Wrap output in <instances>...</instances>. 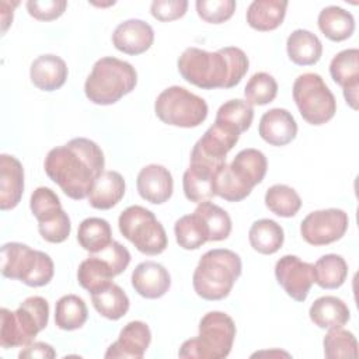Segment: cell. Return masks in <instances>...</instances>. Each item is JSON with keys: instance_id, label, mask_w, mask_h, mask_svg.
Returning a JSON list of instances; mask_svg holds the SVG:
<instances>
[{"instance_id": "obj_33", "label": "cell", "mask_w": 359, "mask_h": 359, "mask_svg": "<svg viewBox=\"0 0 359 359\" xmlns=\"http://www.w3.org/2000/svg\"><path fill=\"white\" fill-rule=\"evenodd\" d=\"M88 310L84 300L77 294H65L56 302L55 324L63 331H74L84 325Z\"/></svg>"}, {"instance_id": "obj_16", "label": "cell", "mask_w": 359, "mask_h": 359, "mask_svg": "<svg viewBox=\"0 0 359 359\" xmlns=\"http://www.w3.org/2000/svg\"><path fill=\"white\" fill-rule=\"evenodd\" d=\"M330 74L331 79L342 87L346 104L352 109H358L359 50L351 48L337 53L330 63Z\"/></svg>"}, {"instance_id": "obj_1", "label": "cell", "mask_w": 359, "mask_h": 359, "mask_svg": "<svg viewBox=\"0 0 359 359\" xmlns=\"http://www.w3.org/2000/svg\"><path fill=\"white\" fill-rule=\"evenodd\" d=\"M104 167L101 147L87 137H74L63 146L53 147L43 161L46 175L74 201L88 196Z\"/></svg>"}, {"instance_id": "obj_34", "label": "cell", "mask_w": 359, "mask_h": 359, "mask_svg": "<svg viewBox=\"0 0 359 359\" xmlns=\"http://www.w3.org/2000/svg\"><path fill=\"white\" fill-rule=\"evenodd\" d=\"M348 276V264L338 254H325L314 264V283L321 289H338Z\"/></svg>"}, {"instance_id": "obj_10", "label": "cell", "mask_w": 359, "mask_h": 359, "mask_svg": "<svg viewBox=\"0 0 359 359\" xmlns=\"http://www.w3.org/2000/svg\"><path fill=\"white\" fill-rule=\"evenodd\" d=\"M118 226L121 234L142 254L158 255L168 245L163 224L156 219L151 210L143 206L132 205L126 208L119 215Z\"/></svg>"}, {"instance_id": "obj_25", "label": "cell", "mask_w": 359, "mask_h": 359, "mask_svg": "<svg viewBox=\"0 0 359 359\" xmlns=\"http://www.w3.org/2000/svg\"><path fill=\"white\" fill-rule=\"evenodd\" d=\"M310 320L323 330L345 325L351 318V311L344 300L337 296H321L313 302L309 310Z\"/></svg>"}, {"instance_id": "obj_38", "label": "cell", "mask_w": 359, "mask_h": 359, "mask_svg": "<svg viewBox=\"0 0 359 359\" xmlns=\"http://www.w3.org/2000/svg\"><path fill=\"white\" fill-rule=\"evenodd\" d=\"M323 346L324 355L328 359L358 356V341L355 335L342 327L330 328L323 339Z\"/></svg>"}, {"instance_id": "obj_20", "label": "cell", "mask_w": 359, "mask_h": 359, "mask_svg": "<svg viewBox=\"0 0 359 359\" xmlns=\"http://www.w3.org/2000/svg\"><path fill=\"white\" fill-rule=\"evenodd\" d=\"M130 280L135 292L144 299H160L171 286L168 271L154 261H144L136 265Z\"/></svg>"}, {"instance_id": "obj_23", "label": "cell", "mask_w": 359, "mask_h": 359, "mask_svg": "<svg viewBox=\"0 0 359 359\" xmlns=\"http://www.w3.org/2000/svg\"><path fill=\"white\" fill-rule=\"evenodd\" d=\"M69 70L66 62L52 53L38 56L29 67L32 84L42 91H55L60 88L67 79Z\"/></svg>"}, {"instance_id": "obj_21", "label": "cell", "mask_w": 359, "mask_h": 359, "mask_svg": "<svg viewBox=\"0 0 359 359\" xmlns=\"http://www.w3.org/2000/svg\"><path fill=\"white\" fill-rule=\"evenodd\" d=\"M258 133L271 146H286L297 135L294 116L285 108H272L266 111L258 125Z\"/></svg>"}, {"instance_id": "obj_44", "label": "cell", "mask_w": 359, "mask_h": 359, "mask_svg": "<svg viewBox=\"0 0 359 359\" xmlns=\"http://www.w3.org/2000/svg\"><path fill=\"white\" fill-rule=\"evenodd\" d=\"M56 356V352L53 349L52 345L46 344V342H31L28 345L24 346V349L18 353L20 359H52Z\"/></svg>"}, {"instance_id": "obj_7", "label": "cell", "mask_w": 359, "mask_h": 359, "mask_svg": "<svg viewBox=\"0 0 359 359\" xmlns=\"http://www.w3.org/2000/svg\"><path fill=\"white\" fill-rule=\"evenodd\" d=\"M0 345L4 349L25 346L48 325L49 304L41 296L27 297L15 311L0 310Z\"/></svg>"}, {"instance_id": "obj_17", "label": "cell", "mask_w": 359, "mask_h": 359, "mask_svg": "<svg viewBox=\"0 0 359 359\" xmlns=\"http://www.w3.org/2000/svg\"><path fill=\"white\" fill-rule=\"evenodd\" d=\"M151 342V332L146 323L129 321L119 332L118 339L111 344L105 352L107 359L129 358L142 359Z\"/></svg>"}, {"instance_id": "obj_13", "label": "cell", "mask_w": 359, "mask_h": 359, "mask_svg": "<svg viewBox=\"0 0 359 359\" xmlns=\"http://www.w3.org/2000/svg\"><path fill=\"white\" fill-rule=\"evenodd\" d=\"M226 165V160H219L203 154L192 147L189 167L182 175V189L185 198L195 203L210 201L215 196L216 174Z\"/></svg>"}, {"instance_id": "obj_36", "label": "cell", "mask_w": 359, "mask_h": 359, "mask_svg": "<svg viewBox=\"0 0 359 359\" xmlns=\"http://www.w3.org/2000/svg\"><path fill=\"white\" fill-rule=\"evenodd\" d=\"M265 206L280 217H292L302 208L299 194L289 185L275 184L265 192Z\"/></svg>"}, {"instance_id": "obj_3", "label": "cell", "mask_w": 359, "mask_h": 359, "mask_svg": "<svg viewBox=\"0 0 359 359\" xmlns=\"http://www.w3.org/2000/svg\"><path fill=\"white\" fill-rule=\"evenodd\" d=\"M241 269V258L234 251L227 248L209 250L201 257L194 271V290L205 300H222L230 294Z\"/></svg>"}, {"instance_id": "obj_31", "label": "cell", "mask_w": 359, "mask_h": 359, "mask_svg": "<svg viewBox=\"0 0 359 359\" xmlns=\"http://www.w3.org/2000/svg\"><path fill=\"white\" fill-rule=\"evenodd\" d=\"M77 241L90 254L102 251L114 241L109 223L101 217L84 219L79 224Z\"/></svg>"}, {"instance_id": "obj_27", "label": "cell", "mask_w": 359, "mask_h": 359, "mask_svg": "<svg viewBox=\"0 0 359 359\" xmlns=\"http://www.w3.org/2000/svg\"><path fill=\"white\" fill-rule=\"evenodd\" d=\"M287 1L254 0L247 8V22L257 31H273L285 20Z\"/></svg>"}, {"instance_id": "obj_19", "label": "cell", "mask_w": 359, "mask_h": 359, "mask_svg": "<svg viewBox=\"0 0 359 359\" xmlns=\"http://www.w3.org/2000/svg\"><path fill=\"white\" fill-rule=\"evenodd\" d=\"M139 195L154 205L167 202L174 191V181L171 172L160 164H149L143 167L136 180Z\"/></svg>"}, {"instance_id": "obj_37", "label": "cell", "mask_w": 359, "mask_h": 359, "mask_svg": "<svg viewBox=\"0 0 359 359\" xmlns=\"http://www.w3.org/2000/svg\"><path fill=\"white\" fill-rule=\"evenodd\" d=\"M194 212L198 213L203 220L209 233V241H222L230 236L231 219L229 213L216 203L210 201L198 203Z\"/></svg>"}, {"instance_id": "obj_8", "label": "cell", "mask_w": 359, "mask_h": 359, "mask_svg": "<svg viewBox=\"0 0 359 359\" xmlns=\"http://www.w3.org/2000/svg\"><path fill=\"white\" fill-rule=\"evenodd\" d=\"M1 273L27 286L41 287L52 280L55 265L46 252L13 241L1 247Z\"/></svg>"}, {"instance_id": "obj_30", "label": "cell", "mask_w": 359, "mask_h": 359, "mask_svg": "<svg viewBox=\"0 0 359 359\" xmlns=\"http://www.w3.org/2000/svg\"><path fill=\"white\" fill-rule=\"evenodd\" d=\"M91 302L100 316L112 321L122 318L128 313L130 304L125 290L114 282L91 293Z\"/></svg>"}, {"instance_id": "obj_24", "label": "cell", "mask_w": 359, "mask_h": 359, "mask_svg": "<svg viewBox=\"0 0 359 359\" xmlns=\"http://www.w3.org/2000/svg\"><path fill=\"white\" fill-rule=\"evenodd\" d=\"M125 180L118 171H104L97 178L87 196L88 203L94 209H111L121 202L125 195Z\"/></svg>"}, {"instance_id": "obj_12", "label": "cell", "mask_w": 359, "mask_h": 359, "mask_svg": "<svg viewBox=\"0 0 359 359\" xmlns=\"http://www.w3.org/2000/svg\"><path fill=\"white\" fill-rule=\"evenodd\" d=\"M130 262L129 250L118 241H112L100 252L86 258L77 269V280L88 293H94L121 275Z\"/></svg>"}, {"instance_id": "obj_41", "label": "cell", "mask_w": 359, "mask_h": 359, "mask_svg": "<svg viewBox=\"0 0 359 359\" xmlns=\"http://www.w3.org/2000/svg\"><path fill=\"white\" fill-rule=\"evenodd\" d=\"M198 15L209 24H222L230 20L236 11L234 0H198L195 3Z\"/></svg>"}, {"instance_id": "obj_14", "label": "cell", "mask_w": 359, "mask_h": 359, "mask_svg": "<svg viewBox=\"0 0 359 359\" xmlns=\"http://www.w3.org/2000/svg\"><path fill=\"white\" fill-rule=\"evenodd\" d=\"M349 226V217L342 209L330 208L310 212L300 224V234L314 247L327 245L341 240Z\"/></svg>"}, {"instance_id": "obj_9", "label": "cell", "mask_w": 359, "mask_h": 359, "mask_svg": "<svg viewBox=\"0 0 359 359\" xmlns=\"http://www.w3.org/2000/svg\"><path fill=\"white\" fill-rule=\"evenodd\" d=\"M157 118L177 128H196L208 118L206 101L180 86H171L163 90L154 102Z\"/></svg>"}, {"instance_id": "obj_26", "label": "cell", "mask_w": 359, "mask_h": 359, "mask_svg": "<svg viewBox=\"0 0 359 359\" xmlns=\"http://www.w3.org/2000/svg\"><path fill=\"white\" fill-rule=\"evenodd\" d=\"M286 52L294 65L311 66L321 59L323 43L311 31L294 29L287 36Z\"/></svg>"}, {"instance_id": "obj_2", "label": "cell", "mask_w": 359, "mask_h": 359, "mask_svg": "<svg viewBox=\"0 0 359 359\" xmlns=\"http://www.w3.org/2000/svg\"><path fill=\"white\" fill-rule=\"evenodd\" d=\"M248 57L237 46H224L216 52L187 48L177 60L181 77L203 90L231 88L248 72Z\"/></svg>"}, {"instance_id": "obj_32", "label": "cell", "mask_w": 359, "mask_h": 359, "mask_svg": "<svg viewBox=\"0 0 359 359\" xmlns=\"http://www.w3.org/2000/svg\"><path fill=\"white\" fill-rule=\"evenodd\" d=\"M35 217L38 220V231L45 241L59 244L70 236V217L60 205L43 210Z\"/></svg>"}, {"instance_id": "obj_6", "label": "cell", "mask_w": 359, "mask_h": 359, "mask_svg": "<svg viewBox=\"0 0 359 359\" xmlns=\"http://www.w3.org/2000/svg\"><path fill=\"white\" fill-rule=\"evenodd\" d=\"M236 338V324L223 311H209L199 321V334L182 342L178 356L187 359H223Z\"/></svg>"}, {"instance_id": "obj_18", "label": "cell", "mask_w": 359, "mask_h": 359, "mask_svg": "<svg viewBox=\"0 0 359 359\" xmlns=\"http://www.w3.org/2000/svg\"><path fill=\"white\" fill-rule=\"evenodd\" d=\"M154 42V31L143 20L132 18L116 25L112 34L114 46L126 55H142Z\"/></svg>"}, {"instance_id": "obj_28", "label": "cell", "mask_w": 359, "mask_h": 359, "mask_svg": "<svg viewBox=\"0 0 359 359\" xmlns=\"http://www.w3.org/2000/svg\"><path fill=\"white\" fill-rule=\"evenodd\" d=\"M320 31L334 42H341L352 36L355 31L353 15L338 6L324 7L317 18Z\"/></svg>"}, {"instance_id": "obj_43", "label": "cell", "mask_w": 359, "mask_h": 359, "mask_svg": "<svg viewBox=\"0 0 359 359\" xmlns=\"http://www.w3.org/2000/svg\"><path fill=\"white\" fill-rule=\"evenodd\" d=\"M187 8V0H154L150 6V13L156 20L161 22H170L184 17Z\"/></svg>"}, {"instance_id": "obj_5", "label": "cell", "mask_w": 359, "mask_h": 359, "mask_svg": "<svg viewBox=\"0 0 359 359\" xmlns=\"http://www.w3.org/2000/svg\"><path fill=\"white\" fill-rule=\"evenodd\" d=\"M137 84L135 67L114 56L98 59L84 83L86 97L97 105H111L132 93Z\"/></svg>"}, {"instance_id": "obj_4", "label": "cell", "mask_w": 359, "mask_h": 359, "mask_svg": "<svg viewBox=\"0 0 359 359\" xmlns=\"http://www.w3.org/2000/svg\"><path fill=\"white\" fill-rule=\"evenodd\" d=\"M268 170V161L262 151L248 147L236 154L231 164H227L216 174L215 196L229 202L245 199L252 188L262 182Z\"/></svg>"}, {"instance_id": "obj_39", "label": "cell", "mask_w": 359, "mask_h": 359, "mask_svg": "<svg viewBox=\"0 0 359 359\" xmlns=\"http://www.w3.org/2000/svg\"><path fill=\"white\" fill-rule=\"evenodd\" d=\"M254 119V109L244 100H229L216 112L215 121L236 128L240 133L245 132Z\"/></svg>"}, {"instance_id": "obj_11", "label": "cell", "mask_w": 359, "mask_h": 359, "mask_svg": "<svg viewBox=\"0 0 359 359\" xmlns=\"http://www.w3.org/2000/svg\"><path fill=\"white\" fill-rule=\"evenodd\" d=\"M292 93L296 107L307 123L320 126L334 118L337 101L320 74H300L293 83Z\"/></svg>"}, {"instance_id": "obj_40", "label": "cell", "mask_w": 359, "mask_h": 359, "mask_svg": "<svg viewBox=\"0 0 359 359\" xmlns=\"http://www.w3.org/2000/svg\"><path fill=\"white\" fill-rule=\"evenodd\" d=\"M278 83L269 73L258 72L250 77L245 84L244 95L250 105H266L275 100Z\"/></svg>"}, {"instance_id": "obj_42", "label": "cell", "mask_w": 359, "mask_h": 359, "mask_svg": "<svg viewBox=\"0 0 359 359\" xmlns=\"http://www.w3.org/2000/svg\"><path fill=\"white\" fill-rule=\"evenodd\" d=\"M27 11L38 21H53L59 18L66 7V0H29L27 1Z\"/></svg>"}, {"instance_id": "obj_29", "label": "cell", "mask_w": 359, "mask_h": 359, "mask_svg": "<svg viewBox=\"0 0 359 359\" xmlns=\"http://www.w3.org/2000/svg\"><path fill=\"white\" fill-rule=\"evenodd\" d=\"M251 247L264 255H272L280 250L285 241V233L280 224L271 219L255 220L248 231Z\"/></svg>"}, {"instance_id": "obj_15", "label": "cell", "mask_w": 359, "mask_h": 359, "mask_svg": "<svg viewBox=\"0 0 359 359\" xmlns=\"http://www.w3.org/2000/svg\"><path fill=\"white\" fill-rule=\"evenodd\" d=\"M275 278L289 297L304 302L314 283V264L296 255H283L275 264Z\"/></svg>"}, {"instance_id": "obj_22", "label": "cell", "mask_w": 359, "mask_h": 359, "mask_svg": "<svg viewBox=\"0 0 359 359\" xmlns=\"http://www.w3.org/2000/svg\"><path fill=\"white\" fill-rule=\"evenodd\" d=\"M24 192V168L21 161L10 154L0 156V209H14Z\"/></svg>"}, {"instance_id": "obj_35", "label": "cell", "mask_w": 359, "mask_h": 359, "mask_svg": "<svg viewBox=\"0 0 359 359\" xmlns=\"http://www.w3.org/2000/svg\"><path fill=\"white\" fill-rule=\"evenodd\" d=\"M174 234L178 245L184 250H198L209 241L208 229L198 213L180 217L174 224Z\"/></svg>"}]
</instances>
